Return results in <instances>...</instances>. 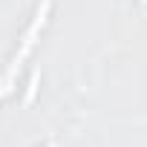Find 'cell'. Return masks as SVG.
<instances>
[{
	"label": "cell",
	"mask_w": 147,
	"mask_h": 147,
	"mask_svg": "<svg viewBox=\"0 0 147 147\" xmlns=\"http://www.w3.org/2000/svg\"><path fill=\"white\" fill-rule=\"evenodd\" d=\"M49 9H52V3H49V0H43V3L38 6V12H35V20H32V26H29V29L23 32V38H20V49L15 52V58H12L9 69L3 72V75H0V98L12 92V84H15V75L20 72V66H23L26 55L32 52V46H35V38H38V32L43 29V23H46V18H49Z\"/></svg>",
	"instance_id": "cell-1"
}]
</instances>
